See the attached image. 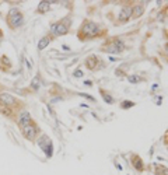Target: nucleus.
<instances>
[{
    "mask_svg": "<svg viewBox=\"0 0 168 175\" xmlns=\"http://www.w3.org/2000/svg\"><path fill=\"white\" fill-rule=\"evenodd\" d=\"M23 21H24V18H23V14L20 13L18 8H11V10L8 11L7 23H8V25H10L13 29L17 28V27H20V25L23 24Z\"/></svg>",
    "mask_w": 168,
    "mask_h": 175,
    "instance_id": "1",
    "label": "nucleus"
},
{
    "mask_svg": "<svg viewBox=\"0 0 168 175\" xmlns=\"http://www.w3.org/2000/svg\"><path fill=\"white\" fill-rule=\"evenodd\" d=\"M81 32L84 34V38H93L98 32V25L93 21H86L81 27Z\"/></svg>",
    "mask_w": 168,
    "mask_h": 175,
    "instance_id": "2",
    "label": "nucleus"
},
{
    "mask_svg": "<svg viewBox=\"0 0 168 175\" xmlns=\"http://www.w3.org/2000/svg\"><path fill=\"white\" fill-rule=\"evenodd\" d=\"M38 146L41 147L42 150L45 151V154H46V157L49 158V157H52V143H50V140L48 139V136H42V140H38Z\"/></svg>",
    "mask_w": 168,
    "mask_h": 175,
    "instance_id": "3",
    "label": "nucleus"
},
{
    "mask_svg": "<svg viewBox=\"0 0 168 175\" xmlns=\"http://www.w3.org/2000/svg\"><path fill=\"white\" fill-rule=\"evenodd\" d=\"M0 104L3 106H13L17 104V101H16V98L13 97V95H10L8 93H2L0 94Z\"/></svg>",
    "mask_w": 168,
    "mask_h": 175,
    "instance_id": "4",
    "label": "nucleus"
},
{
    "mask_svg": "<svg viewBox=\"0 0 168 175\" xmlns=\"http://www.w3.org/2000/svg\"><path fill=\"white\" fill-rule=\"evenodd\" d=\"M50 32L56 35V37H60V35H65L67 34V27H66L63 23H56L50 27Z\"/></svg>",
    "mask_w": 168,
    "mask_h": 175,
    "instance_id": "5",
    "label": "nucleus"
},
{
    "mask_svg": "<svg viewBox=\"0 0 168 175\" xmlns=\"http://www.w3.org/2000/svg\"><path fill=\"white\" fill-rule=\"evenodd\" d=\"M37 133H38V129H37V126H35V125H28V126L23 127V134H24V137L28 139V140L35 139Z\"/></svg>",
    "mask_w": 168,
    "mask_h": 175,
    "instance_id": "6",
    "label": "nucleus"
},
{
    "mask_svg": "<svg viewBox=\"0 0 168 175\" xmlns=\"http://www.w3.org/2000/svg\"><path fill=\"white\" fill-rule=\"evenodd\" d=\"M31 122H32V119H31V115H29L28 112H23V114L20 115V119H18V125H20L21 127L28 126V125H31Z\"/></svg>",
    "mask_w": 168,
    "mask_h": 175,
    "instance_id": "7",
    "label": "nucleus"
},
{
    "mask_svg": "<svg viewBox=\"0 0 168 175\" xmlns=\"http://www.w3.org/2000/svg\"><path fill=\"white\" fill-rule=\"evenodd\" d=\"M130 16H132V8L123 7L122 10H121V13H119V21H121V23H126V21L130 18Z\"/></svg>",
    "mask_w": 168,
    "mask_h": 175,
    "instance_id": "8",
    "label": "nucleus"
},
{
    "mask_svg": "<svg viewBox=\"0 0 168 175\" xmlns=\"http://www.w3.org/2000/svg\"><path fill=\"white\" fill-rule=\"evenodd\" d=\"M49 10H50V2H39V4H38V11L48 13Z\"/></svg>",
    "mask_w": 168,
    "mask_h": 175,
    "instance_id": "9",
    "label": "nucleus"
},
{
    "mask_svg": "<svg viewBox=\"0 0 168 175\" xmlns=\"http://www.w3.org/2000/svg\"><path fill=\"white\" fill-rule=\"evenodd\" d=\"M48 45H49V38H48V37L42 38L41 41L38 42V51H44V49H45Z\"/></svg>",
    "mask_w": 168,
    "mask_h": 175,
    "instance_id": "10",
    "label": "nucleus"
},
{
    "mask_svg": "<svg viewBox=\"0 0 168 175\" xmlns=\"http://www.w3.org/2000/svg\"><path fill=\"white\" fill-rule=\"evenodd\" d=\"M86 65H87V67H88V69L93 70L95 67V65H97V57H95V56H90L88 59H87Z\"/></svg>",
    "mask_w": 168,
    "mask_h": 175,
    "instance_id": "11",
    "label": "nucleus"
},
{
    "mask_svg": "<svg viewBox=\"0 0 168 175\" xmlns=\"http://www.w3.org/2000/svg\"><path fill=\"white\" fill-rule=\"evenodd\" d=\"M144 11V6H142V4H137L135 7V13H133V17H140L142 14H143Z\"/></svg>",
    "mask_w": 168,
    "mask_h": 175,
    "instance_id": "12",
    "label": "nucleus"
},
{
    "mask_svg": "<svg viewBox=\"0 0 168 175\" xmlns=\"http://www.w3.org/2000/svg\"><path fill=\"white\" fill-rule=\"evenodd\" d=\"M31 87H32L34 90H38L39 87H41V78L38 77V76L32 80V83H31Z\"/></svg>",
    "mask_w": 168,
    "mask_h": 175,
    "instance_id": "13",
    "label": "nucleus"
},
{
    "mask_svg": "<svg viewBox=\"0 0 168 175\" xmlns=\"http://www.w3.org/2000/svg\"><path fill=\"white\" fill-rule=\"evenodd\" d=\"M135 168L137 171H142V170H143V163H142V160L137 158V157H135Z\"/></svg>",
    "mask_w": 168,
    "mask_h": 175,
    "instance_id": "14",
    "label": "nucleus"
},
{
    "mask_svg": "<svg viewBox=\"0 0 168 175\" xmlns=\"http://www.w3.org/2000/svg\"><path fill=\"white\" fill-rule=\"evenodd\" d=\"M127 80H129V83H139L140 81V77H139V76H129V77H127Z\"/></svg>",
    "mask_w": 168,
    "mask_h": 175,
    "instance_id": "15",
    "label": "nucleus"
},
{
    "mask_svg": "<svg viewBox=\"0 0 168 175\" xmlns=\"http://www.w3.org/2000/svg\"><path fill=\"white\" fill-rule=\"evenodd\" d=\"M135 105V102H132V101H123L122 102V108H130V106Z\"/></svg>",
    "mask_w": 168,
    "mask_h": 175,
    "instance_id": "16",
    "label": "nucleus"
},
{
    "mask_svg": "<svg viewBox=\"0 0 168 175\" xmlns=\"http://www.w3.org/2000/svg\"><path fill=\"white\" fill-rule=\"evenodd\" d=\"M104 101H105V102H108V104H112V102H114V100H112V98L109 97V95H107V94H104Z\"/></svg>",
    "mask_w": 168,
    "mask_h": 175,
    "instance_id": "17",
    "label": "nucleus"
},
{
    "mask_svg": "<svg viewBox=\"0 0 168 175\" xmlns=\"http://www.w3.org/2000/svg\"><path fill=\"white\" fill-rule=\"evenodd\" d=\"M157 168H158L160 172H164L163 175H168V168H164V167H157Z\"/></svg>",
    "mask_w": 168,
    "mask_h": 175,
    "instance_id": "18",
    "label": "nucleus"
},
{
    "mask_svg": "<svg viewBox=\"0 0 168 175\" xmlns=\"http://www.w3.org/2000/svg\"><path fill=\"white\" fill-rule=\"evenodd\" d=\"M74 77H83V72L80 69L74 72Z\"/></svg>",
    "mask_w": 168,
    "mask_h": 175,
    "instance_id": "19",
    "label": "nucleus"
},
{
    "mask_svg": "<svg viewBox=\"0 0 168 175\" xmlns=\"http://www.w3.org/2000/svg\"><path fill=\"white\" fill-rule=\"evenodd\" d=\"M2 39H3V32L0 31V41H2Z\"/></svg>",
    "mask_w": 168,
    "mask_h": 175,
    "instance_id": "20",
    "label": "nucleus"
},
{
    "mask_svg": "<svg viewBox=\"0 0 168 175\" xmlns=\"http://www.w3.org/2000/svg\"><path fill=\"white\" fill-rule=\"evenodd\" d=\"M165 48H167V51H168V45H167V46H165Z\"/></svg>",
    "mask_w": 168,
    "mask_h": 175,
    "instance_id": "21",
    "label": "nucleus"
}]
</instances>
